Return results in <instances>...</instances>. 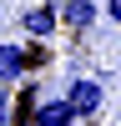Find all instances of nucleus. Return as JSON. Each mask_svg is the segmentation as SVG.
I'll use <instances>...</instances> for the list:
<instances>
[{
	"label": "nucleus",
	"mask_w": 121,
	"mask_h": 126,
	"mask_svg": "<svg viewBox=\"0 0 121 126\" xmlns=\"http://www.w3.org/2000/svg\"><path fill=\"white\" fill-rule=\"evenodd\" d=\"M60 101H66V106L86 121V116H96V111L106 106V86H101L96 76H71V81H66V91H60Z\"/></svg>",
	"instance_id": "1"
},
{
	"label": "nucleus",
	"mask_w": 121,
	"mask_h": 126,
	"mask_svg": "<svg viewBox=\"0 0 121 126\" xmlns=\"http://www.w3.org/2000/svg\"><path fill=\"white\" fill-rule=\"evenodd\" d=\"M25 126H81V116L56 96V101H35V111L25 116Z\"/></svg>",
	"instance_id": "2"
},
{
	"label": "nucleus",
	"mask_w": 121,
	"mask_h": 126,
	"mask_svg": "<svg viewBox=\"0 0 121 126\" xmlns=\"http://www.w3.org/2000/svg\"><path fill=\"white\" fill-rule=\"evenodd\" d=\"M25 71H30V50H25V46H10V40H0V86L25 81Z\"/></svg>",
	"instance_id": "3"
},
{
	"label": "nucleus",
	"mask_w": 121,
	"mask_h": 126,
	"mask_svg": "<svg viewBox=\"0 0 121 126\" xmlns=\"http://www.w3.org/2000/svg\"><path fill=\"white\" fill-rule=\"evenodd\" d=\"M56 25H60V20H56V5H30V10H20V30L35 35V40H45Z\"/></svg>",
	"instance_id": "4"
},
{
	"label": "nucleus",
	"mask_w": 121,
	"mask_h": 126,
	"mask_svg": "<svg viewBox=\"0 0 121 126\" xmlns=\"http://www.w3.org/2000/svg\"><path fill=\"white\" fill-rule=\"evenodd\" d=\"M56 20H66L71 30L96 25V0H66V5H56Z\"/></svg>",
	"instance_id": "5"
},
{
	"label": "nucleus",
	"mask_w": 121,
	"mask_h": 126,
	"mask_svg": "<svg viewBox=\"0 0 121 126\" xmlns=\"http://www.w3.org/2000/svg\"><path fill=\"white\" fill-rule=\"evenodd\" d=\"M106 20H111V25H121V0H106Z\"/></svg>",
	"instance_id": "6"
},
{
	"label": "nucleus",
	"mask_w": 121,
	"mask_h": 126,
	"mask_svg": "<svg viewBox=\"0 0 121 126\" xmlns=\"http://www.w3.org/2000/svg\"><path fill=\"white\" fill-rule=\"evenodd\" d=\"M0 111H5V86H0Z\"/></svg>",
	"instance_id": "7"
},
{
	"label": "nucleus",
	"mask_w": 121,
	"mask_h": 126,
	"mask_svg": "<svg viewBox=\"0 0 121 126\" xmlns=\"http://www.w3.org/2000/svg\"><path fill=\"white\" fill-rule=\"evenodd\" d=\"M0 126H10V116H5V111H0Z\"/></svg>",
	"instance_id": "8"
}]
</instances>
